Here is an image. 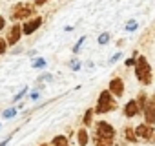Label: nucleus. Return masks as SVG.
Returning <instances> with one entry per match:
<instances>
[{
    "label": "nucleus",
    "mask_w": 155,
    "mask_h": 146,
    "mask_svg": "<svg viewBox=\"0 0 155 146\" xmlns=\"http://www.w3.org/2000/svg\"><path fill=\"white\" fill-rule=\"evenodd\" d=\"M6 49H8V42H6L4 38H0V55L6 53Z\"/></svg>",
    "instance_id": "19"
},
{
    "label": "nucleus",
    "mask_w": 155,
    "mask_h": 146,
    "mask_svg": "<svg viewBox=\"0 0 155 146\" xmlns=\"http://www.w3.org/2000/svg\"><path fill=\"white\" fill-rule=\"evenodd\" d=\"M139 111H140V108H139V104H137V101H135V99H131V101L124 106V115H126L128 119H133Z\"/></svg>",
    "instance_id": "10"
},
{
    "label": "nucleus",
    "mask_w": 155,
    "mask_h": 146,
    "mask_svg": "<svg viewBox=\"0 0 155 146\" xmlns=\"http://www.w3.org/2000/svg\"><path fill=\"white\" fill-rule=\"evenodd\" d=\"M95 137H101V139H115V128L106 122V121H99L95 124Z\"/></svg>",
    "instance_id": "4"
},
{
    "label": "nucleus",
    "mask_w": 155,
    "mask_h": 146,
    "mask_svg": "<svg viewBox=\"0 0 155 146\" xmlns=\"http://www.w3.org/2000/svg\"><path fill=\"white\" fill-rule=\"evenodd\" d=\"M137 104H139V108H140V110L144 108V104H146V95H144V93H140V95H139V99H137Z\"/></svg>",
    "instance_id": "16"
},
{
    "label": "nucleus",
    "mask_w": 155,
    "mask_h": 146,
    "mask_svg": "<svg viewBox=\"0 0 155 146\" xmlns=\"http://www.w3.org/2000/svg\"><path fill=\"white\" fill-rule=\"evenodd\" d=\"M124 139H126L128 142H137V141H139L137 135H135V130H133L131 126H126V128H124Z\"/></svg>",
    "instance_id": "12"
},
{
    "label": "nucleus",
    "mask_w": 155,
    "mask_h": 146,
    "mask_svg": "<svg viewBox=\"0 0 155 146\" xmlns=\"http://www.w3.org/2000/svg\"><path fill=\"white\" fill-rule=\"evenodd\" d=\"M108 40H110V35H108V33H102V35H99V44H102V46H104Z\"/></svg>",
    "instance_id": "17"
},
{
    "label": "nucleus",
    "mask_w": 155,
    "mask_h": 146,
    "mask_svg": "<svg viewBox=\"0 0 155 146\" xmlns=\"http://www.w3.org/2000/svg\"><path fill=\"white\" fill-rule=\"evenodd\" d=\"M20 37H22V26H18V24H15V26H11L9 28V33H8V44H17L18 40H20Z\"/></svg>",
    "instance_id": "9"
},
{
    "label": "nucleus",
    "mask_w": 155,
    "mask_h": 146,
    "mask_svg": "<svg viewBox=\"0 0 155 146\" xmlns=\"http://www.w3.org/2000/svg\"><path fill=\"white\" fill-rule=\"evenodd\" d=\"M91 122H93V110H88V111L84 113V124L90 126Z\"/></svg>",
    "instance_id": "15"
},
{
    "label": "nucleus",
    "mask_w": 155,
    "mask_h": 146,
    "mask_svg": "<svg viewBox=\"0 0 155 146\" xmlns=\"http://www.w3.org/2000/svg\"><path fill=\"white\" fill-rule=\"evenodd\" d=\"M8 142H9V139H4V141H2V142H0V146H6V144H8Z\"/></svg>",
    "instance_id": "27"
},
{
    "label": "nucleus",
    "mask_w": 155,
    "mask_h": 146,
    "mask_svg": "<svg viewBox=\"0 0 155 146\" xmlns=\"http://www.w3.org/2000/svg\"><path fill=\"white\" fill-rule=\"evenodd\" d=\"M93 144L95 146H115L113 139H101V137H95V135H93Z\"/></svg>",
    "instance_id": "14"
},
{
    "label": "nucleus",
    "mask_w": 155,
    "mask_h": 146,
    "mask_svg": "<svg viewBox=\"0 0 155 146\" xmlns=\"http://www.w3.org/2000/svg\"><path fill=\"white\" fill-rule=\"evenodd\" d=\"M42 66H46V60L44 58H38V60L33 62V68H42Z\"/></svg>",
    "instance_id": "20"
},
{
    "label": "nucleus",
    "mask_w": 155,
    "mask_h": 146,
    "mask_svg": "<svg viewBox=\"0 0 155 146\" xmlns=\"http://www.w3.org/2000/svg\"><path fill=\"white\" fill-rule=\"evenodd\" d=\"M15 113H17V110H15V108H11V110H6L2 117H4V119H11V117H13Z\"/></svg>",
    "instance_id": "18"
},
{
    "label": "nucleus",
    "mask_w": 155,
    "mask_h": 146,
    "mask_svg": "<svg viewBox=\"0 0 155 146\" xmlns=\"http://www.w3.org/2000/svg\"><path fill=\"white\" fill-rule=\"evenodd\" d=\"M133 62H135V58H133V57H131V58H128V60H126V66H131V64H133Z\"/></svg>",
    "instance_id": "26"
},
{
    "label": "nucleus",
    "mask_w": 155,
    "mask_h": 146,
    "mask_svg": "<svg viewBox=\"0 0 155 146\" xmlns=\"http://www.w3.org/2000/svg\"><path fill=\"white\" fill-rule=\"evenodd\" d=\"M31 15H35V6H31V4H26V2H20V4H17V6L11 9V18H13V20L28 18V17H31Z\"/></svg>",
    "instance_id": "3"
},
{
    "label": "nucleus",
    "mask_w": 155,
    "mask_h": 146,
    "mask_svg": "<svg viewBox=\"0 0 155 146\" xmlns=\"http://www.w3.org/2000/svg\"><path fill=\"white\" fill-rule=\"evenodd\" d=\"M40 146H49V144H40Z\"/></svg>",
    "instance_id": "28"
},
{
    "label": "nucleus",
    "mask_w": 155,
    "mask_h": 146,
    "mask_svg": "<svg viewBox=\"0 0 155 146\" xmlns=\"http://www.w3.org/2000/svg\"><path fill=\"white\" fill-rule=\"evenodd\" d=\"M142 111H144V119H146V124H155V102L153 101H146V104H144V108H142Z\"/></svg>",
    "instance_id": "7"
},
{
    "label": "nucleus",
    "mask_w": 155,
    "mask_h": 146,
    "mask_svg": "<svg viewBox=\"0 0 155 146\" xmlns=\"http://www.w3.org/2000/svg\"><path fill=\"white\" fill-rule=\"evenodd\" d=\"M120 57H122V55H120V53H117V55H113V57L110 58V62H115V60H119Z\"/></svg>",
    "instance_id": "23"
},
{
    "label": "nucleus",
    "mask_w": 155,
    "mask_h": 146,
    "mask_svg": "<svg viewBox=\"0 0 155 146\" xmlns=\"http://www.w3.org/2000/svg\"><path fill=\"white\" fill-rule=\"evenodd\" d=\"M135 28H137V22H133V20H130V22H128V26H126V29H128V31H133Z\"/></svg>",
    "instance_id": "21"
},
{
    "label": "nucleus",
    "mask_w": 155,
    "mask_h": 146,
    "mask_svg": "<svg viewBox=\"0 0 155 146\" xmlns=\"http://www.w3.org/2000/svg\"><path fill=\"white\" fill-rule=\"evenodd\" d=\"M40 24H42V18H40V17H35V18H31V20H28V22L22 26V33H26V35H31V33H35V31L40 28Z\"/></svg>",
    "instance_id": "8"
},
{
    "label": "nucleus",
    "mask_w": 155,
    "mask_h": 146,
    "mask_svg": "<svg viewBox=\"0 0 155 146\" xmlns=\"http://www.w3.org/2000/svg\"><path fill=\"white\" fill-rule=\"evenodd\" d=\"M135 75L140 81V84H144V86L151 84V68H150L146 57H139L135 60Z\"/></svg>",
    "instance_id": "1"
},
{
    "label": "nucleus",
    "mask_w": 155,
    "mask_h": 146,
    "mask_svg": "<svg viewBox=\"0 0 155 146\" xmlns=\"http://www.w3.org/2000/svg\"><path fill=\"white\" fill-rule=\"evenodd\" d=\"M48 0H35V6H42V4H46Z\"/></svg>",
    "instance_id": "25"
},
{
    "label": "nucleus",
    "mask_w": 155,
    "mask_h": 146,
    "mask_svg": "<svg viewBox=\"0 0 155 146\" xmlns=\"http://www.w3.org/2000/svg\"><path fill=\"white\" fill-rule=\"evenodd\" d=\"M49 146H69V141L64 135H57V137H53V141H51Z\"/></svg>",
    "instance_id": "13"
},
{
    "label": "nucleus",
    "mask_w": 155,
    "mask_h": 146,
    "mask_svg": "<svg viewBox=\"0 0 155 146\" xmlns=\"http://www.w3.org/2000/svg\"><path fill=\"white\" fill-rule=\"evenodd\" d=\"M77 141H79V146H88V142H90V133H88L86 128H82V130L77 131Z\"/></svg>",
    "instance_id": "11"
},
{
    "label": "nucleus",
    "mask_w": 155,
    "mask_h": 146,
    "mask_svg": "<svg viewBox=\"0 0 155 146\" xmlns=\"http://www.w3.org/2000/svg\"><path fill=\"white\" fill-rule=\"evenodd\" d=\"M110 90V93L113 95V97H122L124 95V81L122 79H119V77H115V79H111V82H110V86H108Z\"/></svg>",
    "instance_id": "5"
},
{
    "label": "nucleus",
    "mask_w": 155,
    "mask_h": 146,
    "mask_svg": "<svg viewBox=\"0 0 155 146\" xmlns=\"http://www.w3.org/2000/svg\"><path fill=\"white\" fill-rule=\"evenodd\" d=\"M135 135H137V139L151 141V139H153V130H151V126H150V124L142 122V124H139V126L135 128Z\"/></svg>",
    "instance_id": "6"
},
{
    "label": "nucleus",
    "mask_w": 155,
    "mask_h": 146,
    "mask_svg": "<svg viewBox=\"0 0 155 146\" xmlns=\"http://www.w3.org/2000/svg\"><path fill=\"white\" fill-rule=\"evenodd\" d=\"M84 40H86V37H82V38H81L79 42H77V44H75V53H77V51H79V49H81V46L84 44Z\"/></svg>",
    "instance_id": "22"
},
{
    "label": "nucleus",
    "mask_w": 155,
    "mask_h": 146,
    "mask_svg": "<svg viewBox=\"0 0 155 146\" xmlns=\"http://www.w3.org/2000/svg\"><path fill=\"white\" fill-rule=\"evenodd\" d=\"M115 108H117V102H115L113 95H111L110 91H102V93L99 95L95 111L101 113V115H104V113H108V111H111V110H115Z\"/></svg>",
    "instance_id": "2"
},
{
    "label": "nucleus",
    "mask_w": 155,
    "mask_h": 146,
    "mask_svg": "<svg viewBox=\"0 0 155 146\" xmlns=\"http://www.w3.org/2000/svg\"><path fill=\"white\" fill-rule=\"evenodd\" d=\"M4 26H6V20L2 18V15H0V31H2V29H4Z\"/></svg>",
    "instance_id": "24"
},
{
    "label": "nucleus",
    "mask_w": 155,
    "mask_h": 146,
    "mask_svg": "<svg viewBox=\"0 0 155 146\" xmlns=\"http://www.w3.org/2000/svg\"><path fill=\"white\" fill-rule=\"evenodd\" d=\"M153 141H155V133H153Z\"/></svg>",
    "instance_id": "29"
}]
</instances>
